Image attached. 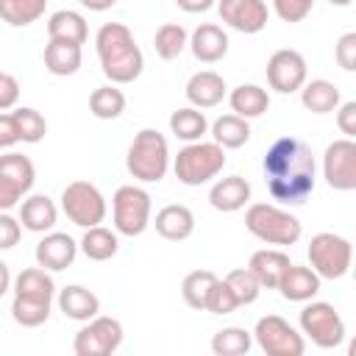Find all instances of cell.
Instances as JSON below:
<instances>
[{
    "label": "cell",
    "instance_id": "cell-1",
    "mask_svg": "<svg viewBox=\"0 0 356 356\" xmlns=\"http://www.w3.org/2000/svg\"><path fill=\"white\" fill-rule=\"evenodd\" d=\"M261 170H264L267 189L278 203L300 206L314 192V181H317L314 153L298 136L275 139L261 159Z\"/></svg>",
    "mask_w": 356,
    "mask_h": 356
},
{
    "label": "cell",
    "instance_id": "cell-2",
    "mask_svg": "<svg viewBox=\"0 0 356 356\" xmlns=\"http://www.w3.org/2000/svg\"><path fill=\"white\" fill-rule=\"evenodd\" d=\"M95 50H97L103 75L117 86L134 83L145 70V56L136 44L131 28L122 22L100 25V31L95 33Z\"/></svg>",
    "mask_w": 356,
    "mask_h": 356
},
{
    "label": "cell",
    "instance_id": "cell-3",
    "mask_svg": "<svg viewBox=\"0 0 356 356\" xmlns=\"http://www.w3.org/2000/svg\"><path fill=\"white\" fill-rule=\"evenodd\" d=\"M125 167L142 184H159L170 170V145L156 128H142L128 145Z\"/></svg>",
    "mask_w": 356,
    "mask_h": 356
},
{
    "label": "cell",
    "instance_id": "cell-4",
    "mask_svg": "<svg viewBox=\"0 0 356 356\" xmlns=\"http://www.w3.org/2000/svg\"><path fill=\"white\" fill-rule=\"evenodd\" d=\"M245 228L267 245H295L303 234V225L295 214L273 203H250L245 211Z\"/></svg>",
    "mask_w": 356,
    "mask_h": 356
},
{
    "label": "cell",
    "instance_id": "cell-5",
    "mask_svg": "<svg viewBox=\"0 0 356 356\" xmlns=\"http://www.w3.org/2000/svg\"><path fill=\"white\" fill-rule=\"evenodd\" d=\"M222 167H225V150L217 142H203V139L186 142V147H181L172 161L175 178L186 186L209 184L222 172Z\"/></svg>",
    "mask_w": 356,
    "mask_h": 356
},
{
    "label": "cell",
    "instance_id": "cell-6",
    "mask_svg": "<svg viewBox=\"0 0 356 356\" xmlns=\"http://www.w3.org/2000/svg\"><path fill=\"white\" fill-rule=\"evenodd\" d=\"M150 192L136 186V184H125L114 192L111 197V220H114V231L122 236H139L145 234V228L150 225Z\"/></svg>",
    "mask_w": 356,
    "mask_h": 356
},
{
    "label": "cell",
    "instance_id": "cell-7",
    "mask_svg": "<svg viewBox=\"0 0 356 356\" xmlns=\"http://www.w3.org/2000/svg\"><path fill=\"white\" fill-rule=\"evenodd\" d=\"M306 253H309L312 270L320 278H328V281L345 278L348 270H350V261H353V245H350V239H345L339 234H331V231L314 234Z\"/></svg>",
    "mask_w": 356,
    "mask_h": 356
},
{
    "label": "cell",
    "instance_id": "cell-8",
    "mask_svg": "<svg viewBox=\"0 0 356 356\" xmlns=\"http://www.w3.org/2000/svg\"><path fill=\"white\" fill-rule=\"evenodd\" d=\"M61 211L70 222L92 228L106 220V197L92 181H72L61 192Z\"/></svg>",
    "mask_w": 356,
    "mask_h": 356
},
{
    "label": "cell",
    "instance_id": "cell-9",
    "mask_svg": "<svg viewBox=\"0 0 356 356\" xmlns=\"http://www.w3.org/2000/svg\"><path fill=\"white\" fill-rule=\"evenodd\" d=\"M300 331L317 345V348H337L345 342V320L339 317V312L325 303V300H306V306L300 309Z\"/></svg>",
    "mask_w": 356,
    "mask_h": 356
},
{
    "label": "cell",
    "instance_id": "cell-10",
    "mask_svg": "<svg viewBox=\"0 0 356 356\" xmlns=\"http://www.w3.org/2000/svg\"><path fill=\"white\" fill-rule=\"evenodd\" d=\"M36 181V167L28 156L22 153H3L0 156V211L14 209Z\"/></svg>",
    "mask_w": 356,
    "mask_h": 356
},
{
    "label": "cell",
    "instance_id": "cell-11",
    "mask_svg": "<svg viewBox=\"0 0 356 356\" xmlns=\"http://www.w3.org/2000/svg\"><path fill=\"white\" fill-rule=\"evenodd\" d=\"M122 323L117 317H92L86 325L75 334L72 350L75 356H111L122 345Z\"/></svg>",
    "mask_w": 356,
    "mask_h": 356
},
{
    "label": "cell",
    "instance_id": "cell-12",
    "mask_svg": "<svg viewBox=\"0 0 356 356\" xmlns=\"http://www.w3.org/2000/svg\"><path fill=\"white\" fill-rule=\"evenodd\" d=\"M253 339L267 356H303L306 342L303 334H298L284 317L278 314H264L256 320Z\"/></svg>",
    "mask_w": 356,
    "mask_h": 356
},
{
    "label": "cell",
    "instance_id": "cell-13",
    "mask_svg": "<svg viewBox=\"0 0 356 356\" xmlns=\"http://www.w3.org/2000/svg\"><path fill=\"white\" fill-rule=\"evenodd\" d=\"M323 178L337 192L356 189V142L342 136L334 139L323 153Z\"/></svg>",
    "mask_w": 356,
    "mask_h": 356
},
{
    "label": "cell",
    "instance_id": "cell-14",
    "mask_svg": "<svg viewBox=\"0 0 356 356\" xmlns=\"http://www.w3.org/2000/svg\"><path fill=\"white\" fill-rule=\"evenodd\" d=\"M267 83L270 89H275L278 95H292L298 92L303 83H306V58L292 50V47H284V50H275L270 58H267Z\"/></svg>",
    "mask_w": 356,
    "mask_h": 356
},
{
    "label": "cell",
    "instance_id": "cell-15",
    "mask_svg": "<svg viewBox=\"0 0 356 356\" xmlns=\"http://www.w3.org/2000/svg\"><path fill=\"white\" fill-rule=\"evenodd\" d=\"M220 19L239 33H259L267 28L270 8L264 0H217Z\"/></svg>",
    "mask_w": 356,
    "mask_h": 356
},
{
    "label": "cell",
    "instance_id": "cell-16",
    "mask_svg": "<svg viewBox=\"0 0 356 356\" xmlns=\"http://www.w3.org/2000/svg\"><path fill=\"white\" fill-rule=\"evenodd\" d=\"M36 264L50 270V273H61L67 267H72L75 256H78V242L64 234V231H47L39 242H36Z\"/></svg>",
    "mask_w": 356,
    "mask_h": 356
},
{
    "label": "cell",
    "instance_id": "cell-17",
    "mask_svg": "<svg viewBox=\"0 0 356 356\" xmlns=\"http://www.w3.org/2000/svg\"><path fill=\"white\" fill-rule=\"evenodd\" d=\"M186 100L195 106V108H214L222 103L228 86H225V78L214 70H200L195 72L189 81H186Z\"/></svg>",
    "mask_w": 356,
    "mask_h": 356
},
{
    "label": "cell",
    "instance_id": "cell-18",
    "mask_svg": "<svg viewBox=\"0 0 356 356\" xmlns=\"http://www.w3.org/2000/svg\"><path fill=\"white\" fill-rule=\"evenodd\" d=\"M189 47H192V56L203 64H217L220 58H225L228 53V33L214 25V22H203L192 31L189 36Z\"/></svg>",
    "mask_w": 356,
    "mask_h": 356
},
{
    "label": "cell",
    "instance_id": "cell-19",
    "mask_svg": "<svg viewBox=\"0 0 356 356\" xmlns=\"http://www.w3.org/2000/svg\"><path fill=\"white\" fill-rule=\"evenodd\" d=\"M153 225H156L159 236H164L170 242H184V239H189L195 234V214L184 203H170V206L156 211Z\"/></svg>",
    "mask_w": 356,
    "mask_h": 356
},
{
    "label": "cell",
    "instance_id": "cell-20",
    "mask_svg": "<svg viewBox=\"0 0 356 356\" xmlns=\"http://www.w3.org/2000/svg\"><path fill=\"white\" fill-rule=\"evenodd\" d=\"M284 300H292V303H306L312 300L317 292H320V275L312 270V267H303V264H289L286 273L281 275L278 286Z\"/></svg>",
    "mask_w": 356,
    "mask_h": 356
},
{
    "label": "cell",
    "instance_id": "cell-21",
    "mask_svg": "<svg viewBox=\"0 0 356 356\" xmlns=\"http://www.w3.org/2000/svg\"><path fill=\"white\" fill-rule=\"evenodd\" d=\"M248 200H250V184H248V178H242V175L220 178V181H214V186L209 189V203H211V209H217V211H222V214H231V211L245 209Z\"/></svg>",
    "mask_w": 356,
    "mask_h": 356
},
{
    "label": "cell",
    "instance_id": "cell-22",
    "mask_svg": "<svg viewBox=\"0 0 356 356\" xmlns=\"http://www.w3.org/2000/svg\"><path fill=\"white\" fill-rule=\"evenodd\" d=\"M19 222L25 231L47 234L58 222V209L47 195H28L19 200Z\"/></svg>",
    "mask_w": 356,
    "mask_h": 356
},
{
    "label": "cell",
    "instance_id": "cell-23",
    "mask_svg": "<svg viewBox=\"0 0 356 356\" xmlns=\"http://www.w3.org/2000/svg\"><path fill=\"white\" fill-rule=\"evenodd\" d=\"M289 264H292V261H289V256H286L284 250H278V248H264V250H256V253L250 256L248 270L259 278L261 289H275Z\"/></svg>",
    "mask_w": 356,
    "mask_h": 356
},
{
    "label": "cell",
    "instance_id": "cell-24",
    "mask_svg": "<svg viewBox=\"0 0 356 356\" xmlns=\"http://www.w3.org/2000/svg\"><path fill=\"white\" fill-rule=\"evenodd\" d=\"M58 309L70 320L86 323V320H92V317L100 314V298L92 289L81 286V284H70V286H64L58 292Z\"/></svg>",
    "mask_w": 356,
    "mask_h": 356
},
{
    "label": "cell",
    "instance_id": "cell-25",
    "mask_svg": "<svg viewBox=\"0 0 356 356\" xmlns=\"http://www.w3.org/2000/svg\"><path fill=\"white\" fill-rule=\"evenodd\" d=\"M81 61H83V53H81V44H72V42H58V39H50L44 44V67L50 75H75L81 70Z\"/></svg>",
    "mask_w": 356,
    "mask_h": 356
},
{
    "label": "cell",
    "instance_id": "cell-26",
    "mask_svg": "<svg viewBox=\"0 0 356 356\" xmlns=\"http://www.w3.org/2000/svg\"><path fill=\"white\" fill-rule=\"evenodd\" d=\"M228 103H231V111L236 117L256 120V117H261L270 108V95L259 83H239L236 89H231Z\"/></svg>",
    "mask_w": 356,
    "mask_h": 356
},
{
    "label": "cell",
    "instance_id": "cell-27",
    "mask_svg": "<svg viewBox=\"0 0 356 356\" xmlns=\"http://www.w3.org/2000/svg\"><path fill=\"white\" fill-rule=\"evenodd\" d=\"M78 248L83 250V256H86L89 261H108V259H114L117 250H120V234L111 231V228H106V225H92V228H86V234L81 236Z\"/></svg>",
    "mask_w": 356,
    "mask_h": 356
},
{
    "label": "cell",
    "instance_id": "cell-28",
    "mask_svg": "<svg viewBox=\"0 0 356 356\" xmlns=\"http://www.w3.org/2000/svg\"><path fill=\"white\" fill-rule=\"evenodd\" d=\"M47 36L50 39H58V42L83 44L89 39V28H86V19L78 11L61 8V11H53L50 14V19H47Z\"/></svg>",
    "mask_w": 356,
    "mask_h": 356
},
{
    "label": "cell",
    "instance_id": "cell-29",
    "mask_svg": "<svg viewBox=\"0 0 356 356\" xmlns=\"http://www.w3.org/2000/svg\"><path fill=\"white\" fill-rule=\"evenodd\" d=\"M11 289H14V295H19V298H33V300H53V295H56V284H53V278H50V270L39 267V264L22 270V273L11 281Z\"/></svg>",
    "mask_w": 356,
    "mask_h": 356
},
{
    "label": "cell",
    "instance_id": "cell-30",
    "mask_svg": "<svg viewBox=\"0 0 356 356\" xmlns=\"http://www.w3.org/2000/svg\"><path fill=\"white\" fill-rule=\"evenodd\" d=\"M298 92H300L303 108L312 111V114H328V111H334L339 106V89L325 78L306 81Z\"/></svg>",
    "mask_w": 356,
    "mask_h": 356
},
{
    "label": "cell",
    "instance_id": "cell-31",
    "mask_svg": "<svg viewBox=\"0 0 356 356\" xmlns=\"http://www.w3.org/2000/svg\"><path fill=\"white\" fill-rule=\"evenodd\" d=\"M248 139H250V122L245 117H236L234 111L217 117L211 125V142H217L222 150H236Z\"/></svg>",
    "mask_w": 356,
    "mask_h": 356
},
{
    "label": "cell",
    "instance_id": "cell-32",
    "mask_svg": "<svg viewBox=\"0 0 356 356\" xmlns=\"http://www.w3.org/2000/svg\"><path fill=\"white\" fill-rule=\"evenodd\" d=\"M170 131L184 142H197V139L206 136L209 120H206V114L200 108L186 106V108H178V111L170 114Z\"/></svg>",
    "mask_w": 356,
    "mask_h": 356
},
{
    "label": "cell",
    "instance_id": "cell-33",
    "mask_svg": "<svg viewBox=\"0 0 356 356\" xmlns=\"http://www.w3.org/2000/svg\"><path fill=\"white\" fill-rule=\"evenodd\" d=\"M186 44H189V33H186V28L178 25V22H164V25H159V31H156V36H153L156 56L164 58V61H175V58L184 53Z\"/></svg>",
    "mask_w": 356,
    "mask_h": 356
},
{
    "label": "cell",
    "instance_id": "cell-34",
    "mask_svg": "<svg viewBox=\"0 0 356 356\" xmlns=\"http://www.w3.org/2000/svg\"><path fill=\"white\" fill-rule=\"evenodd\" d=\"M47 8V0H0V19L11 28L36 22Z\"/></svg>",
    "mask_w": 356,
    "mask_h": 356
},
{
    "label": "cell",
    "instance_id": "cell-35",
    "mask_svg": "<svg viewBox=\"0 0 356 356\" xmlns=\"http://www.w3.org/2000/svg\"><path fill=\"white\" fill-rule=\"evenodd\" d=\"M89 111L97 120H117L125 111V95H122V89H117V83L97 86L89 95Z\"/></svg>",
    "mask_w": 356,
    "mask_h": 356
},
{
    "label": "cell",
    "instance_id": "cell-36",
    "mask_svg": "<svg viewBox=\"0 0 356 356\" xmlns=\"http://www.w3.org/2000/svg\"><path fill=\"white\" fill-rule=\"evenodd\" d=\"M214 281H217V275L211 270H192V273H186L184 281H181V295H184L186 306L197 309V312H206V298H209Z\"/></svg>",
    "mask_w": 356,
    "mask_h": 356
},
{
    "label": "cell",
    "instance_id": "cell-37",
    "mask_svg": "<svg viewBox=\"0 0 356 356\" xmlns=\"http://www.w3.org/2000/svg\"><path fill=\"white\" fill-rule=\"evenodd\" d=\"M250 348H253V334L245 331V328H239V325L220 328L211 337V350L217 356H245Z\"/></svg>",
    "mask_w": 356,
    "mask_h": 356
},
{
    "label": "cell",
    "instance_id": "cell-38",
    "mask_svg": "<svg viewBox=\"0 0 356 356\" xmlns=\"http://www.w3.org/2000/svg\"><path fill=\"white\" fill-rule=\"evenodd\" d=\"M50 303L53 300H33V298H19L14 295L11 300V317L17 325L22 328H36L42 323H47L50 317Z\"/></svg>",
    "mask_w": 356,
    "mask_h": 356
},
{
    "label": "cell",
    "instance_id": "cell-39",
    "mask_svg": "<svg viewBox=\"0 0 356 356\" xmlns=\"http://www.w3.org/2000/svg\"><path fill=\"white\" fill-rule=\"evenodd\" d=\"M14 120H17V131H19V142H28V145H36L44 139L47 134V120L42 117V111L31 108V106H19L11 111Z\"/></svg>",
    "mask_w": 356,
    "mask_h": 356
},
{
    "label": "cell",
    "instance_id": "cell-40",
    "mask_svg": "<svg viewBox=\"0 0 356 356\" xmlns=\"http://www.w3.org/2000/svg\"><path fill=\"white\" fill-rule=\"evenodd\" d=\"M222 281L231 286V292L236 295L239 306H250V303H256L259 295H261V284H259V278H256L248 267H236V270H231Z\"/></svg>",
    "mask_w": 356,
    "mask_h": 356
},
{
    "label": "cell",
    "instance_id": "cell-41",
    "mask_svg": "<svg viewBox=\"0 0 356 356\" xmlns=\"http://www.w3.org/2000/svg\"><path fill=\"white\" fill-rule=\"evenodd\" d=\"M234 309H239L236 295L231 292V286L225 281L217 278L211 292H209V298H206V312H211V314H231Z\"/></svg>",
    "mask_w": 356,
    "mask_h": 356
},
{
    "label": "cell",
    "instance_id": "cell-42",
    "mask_svg": "<svg viewBox=\"0 0 356 356\" xmlns=\"http://www.w3.org/2000/svg\"><path fill=\"white\" fill-rule=\"evenodd\" d=\"M314 8V0H273V11L284 22H303Z\"/></svg>",
    "mask_w": 356,
    "mask_h": 356
},
{
    "label": "cell",
    "instance_id": "cell-43",
    "mask_svg": "<svg viewBox=\"0 0 356 356\" xmlns=\"http://www.w3.org/2000/svg\"><path fill=\"white\" fill-rule=\"evenodd\" d=\"M334 58H337V64L345 72H353L356 70V33L353 31H348V33L339 36V42L334 47Z\"/></svg>",
    "mask_w": 356,
    "mask_h": 356
},
{
    "label": "cell",
    "instance_id": "cell-44",
    "mask_svg": "<svg viewBox=\"0 0 356 356\" xmlns=\"http://www.w3.org/2000/svg\"><path fill=\"white\" fill-rule=\"evenodd\" d=\"M22 236L19 217H11L8 211H0V250H11Z\"/></svg>",
    "mask_w": 356,
    "mask_h": 356
},
{
    "label": "cell",
    "instance_id": "cell-45",
    "mask_svg": "<svg viewBox=\"0 0 356 356\" xmlns=\"http://www.w3.org/2000/svg\"><path fill=\"white\" fill-rule=\"evenodd\" d=\"M334 111H337V128H339L348 139H353V136H356V100H345V103H339Z\"/></svg>",
    "mask_w": 356,
    "mask_h": 356
},
{
    "label": "cell",
    "instance_id": "cell-46",
    "mask_svg": "<svg viewBox=\"0 0 356 356\" xmlns=\"http://www.w3.org/2000/svg\"><path fill=\"white\" fill-rule=\"evenodd\" d=\"M19 100V81L8 72H0V111L14 108Z\"/></svg>",
    "mask_w": 356,
    "mask_h": 356
},
{
    "label": "cell",
    "instance_id": "cell-47",
    "mask_svg": "<svg viewBox=\"0 0 356 356\" xmlns=\"http://www.w3.org/2000/svg\"><path fill=\"white\" fill-rule=\"evenodd\" d=\"M19 142V131H17V120L11 111H0V150H8Z\"/></svg>",
    "mask_w": 356,
    "mask_h": 356
},
{
    "label": "cell",
    "instance_id": "cell-48",
    "mask_svg": "<svg viewBox=\"0 0 356 356\" xmlns=\"http://www.w3.org/2000/svg\"><path fill=\"white\" fill-rule=\"evenodd\" d=\"M214 3H217V0H175V6H178L181 11H186V14H203V11H209Z\"/></svg>",
    "mask_w": 356,
    "mask_h": 356
},
{
    "label": "cell",
    "instance_id": "cell-49",
    "mask_svg": "<svg viewBox=\"0 0 356 356\" xmlns=\"http://www.w3.org/2000/svg\"><path fill=\"white\" fill-rule=\"evenodd\" d=\"M11 281H14V278H11V270H8V264L0 259V298L11 289Z\"/></svg>",
    "mask_w": 356,
    "mask_h": 356
},
{
    "label": "cell",
    "instance_id": "cell-50",
    "mask_svg": "<svg viewBox=\"0 0 356 356\" xmlns=\"http://www.w3.org/2000/svg\"><path fill=\"white\" fill-rule=\"evenodd\" d=\"M117 0H81V6L83 8H89V11H106V8H111Z\"/></svg>",
    "mask_w": 356,
    "mask_h": 356
},
{
    "label": "cell",
    "instance_id": "cell-51",
    "mask_svg": "<svg viewBox=\"0 0 356 356\" xmlns=\"http://www.w3.org/2000/svg\"><path fill=\"white\" fill-rule=\"evenodd\" d=\"M331 6H350V0H328Z\"/></svg>",
    "mask_w": 356,
    "mask_h": 356
}]
</instances>
